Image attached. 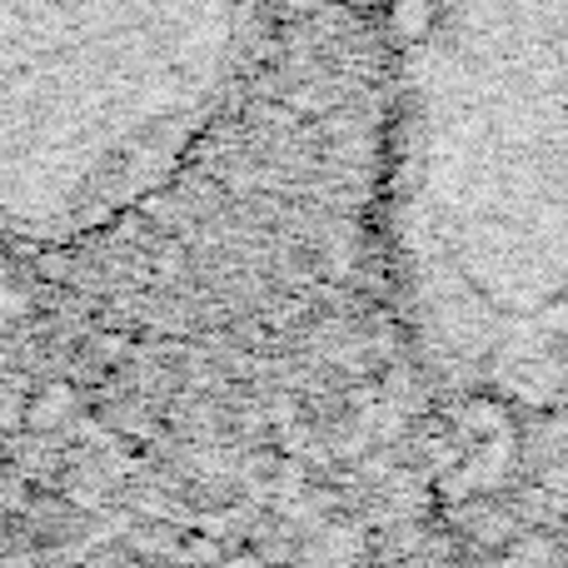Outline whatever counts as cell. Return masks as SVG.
<instances>
[{"instance_id":"6da1fadb","label":"cell","mask_w":568,"mask_h":568,"mask_svg":"<svg viewBox=\"0 0 568 568\" xmlns=\"http://www.w3.org/2000/svg\"><path fill=\"white\" fill-rule=\"evenodd\" d=\"M394 230L434 359L568 404V0H444L404 75Z\"/></svg>"},{"instance_id":"7a4b0ae2","label":"cell","mask_w":568,"mask_h":568,"mask_svg":"<svg viewBox=\"0 0 568 568\" xmlns=\"http://www.w3.org/2000/svg\"><path fill=\"white\" fill-rule=\"evenodd\" d=\"M265 0H0V230L70 240L190 155Z\"/></svg>"}]
</instances>
